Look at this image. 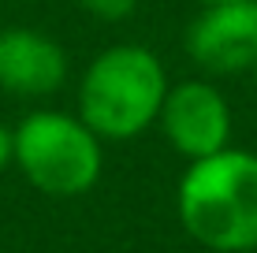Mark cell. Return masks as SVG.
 I'll list each match as a JSON object with an SVG mask.
<instances>
[{
    "label": "cell",
    "instance_id": "6da1fadb",
    "mask_svg": "<svg viewBox=\"0 0 257 253\" xmlns=\"http://www.w3.org/2000/svg\"><path fill=\"white\" fill-rule=\"evenodd\" d=\"M179 220L194 242L216 253L257 249V156L220 149L190 160L179 182Z\"/></svg>",
    "mask_w": 257,
    "mask_h": 253
},
{
    "label": "cell",
    "instance_id": "7a4b0ae2",
    "mask_svg": "<svg viewBox=\"0 0 257 253\" xmlns=\"http://www.w3.org/2000/svg\"><path fill=\"white\" fill-rule=\"evenodd\" d=\"M164 97L161 60L142 45H116L86 67L78 112L97 138H135L161 116Z\"/></svg>",
    "mask_w": 257,
    "mask_h": 253
},
{
    "label": "cell",
    "instance_id": "3957f363",
    "mask_svg": "<svg viewBox=\"0 0 257 253\" xmlns=\"http://www.w3.org/2000/svg\"><path fill=\"white\" fill-rule=\"evenodd\" d=\"M19 164L34 190L52 197H75L86 194L101 179V145L97 134L82 119L64 112H30L12 130Z\"/></svg>",
    "mask_w": 257,
    "mask_h": 253
},
{
    "label": "cell",
    "instance_id": "277c9868",
    "mask_svg": "<svg viewBox=\"0 0 257 253\" xmlns=\"http://www.w3.org/2000/svg\"><path fill=\"white\" fill-rule=\"evenodd\" d=\"M187 52L212 75H250L257 64V0L209 4L187 26Z\"/></svg>",
    "mask_w": 257,
    "mask_h": 253
},
{
    "label": "cell",
    "instance_id": "5b68a950",
    "mask_svg": "<svg viewBox=\"0 0 257 253\" xmlns=\"http://www.w3.org/2000/svg\"><path fill=\"white\" fill-rule=\"evenodd\" d=\"M157 119L168 142L187 160H201V156L227 149V138H231V108L224 93L205 82H183L168 90Z\"/></svg>",
    "mask_w": 257,
    "mask_h": 253
},
{
    "label": "cell",
    "instance_id": "8992f818",
    "mask_svg": "<svg viewBox=\"0 0 257 253\" xmlns=\"http://www.w3.org/2000/svg\"><path fill=\"white\" fill-rule=\"evenodd\" d=\"M67 78V56L52 38L30 26L0 30V90L12 97H45Z\"/></svg>",
    "mask_w": 257,
    "mask_h": 253
},
{
    "label": "cell",
    "instance_id": "52a82bcc",
    "mask_svg": "<svg viewBox=\"0 0 257 253\" xmlns=\"http://www.w3.org/2000/svg\"><path fill=\"white\" fill-rule=\"evenodd\" d=\"M82 8H86V12H93L97 19L119 23V19H127V15L138 8V0H82Z\"/></svg>",
    "mask_w": 257,
    "mask_h": 253
},
{
    "label": "cell",
    "instance_id": "ba28073f",
    "mask_svg": "<svg viewBox=\"0 0 257 253\" xmlns=\"http://www.w3.org/2000/svg\"><path fill=\"white\" fill-rule=\"evenodd\" d=\"M12 153H15V142H12V130L0 123V171L12 164Z\"/></svg>",
    "mask_w": 257,
    "mask_h": 253
},
{
    "label": "cell",
    "instance_id": "9c48e42d",
    "mask_svg": "<svg viewBox=\"0 0 257 253\" xmlns=\"http://www.w3.org/2000/svg\"><path fill=\"white\" fill-rule=\"evenodd\" d=\"M201 4H227V0H201Z\"/></svg>",
    "mask_w": 257,
    "mask_h": 253
},
{
    "label": "cell",
    "instance_id": "30bf717a",
    "mask_svg": "<svg viewBox=\"0 0 257 253\" xmlns=\"http://www.w3.org/2000/svg\"><path fill=\"white\" fill-rule=\"evenodd\" d=\"M250 78H253V82H257V64H253V67H250Z\"/></svg>",
    "mask_w": 257,
    "mask_h": 253
}]
</instances>
